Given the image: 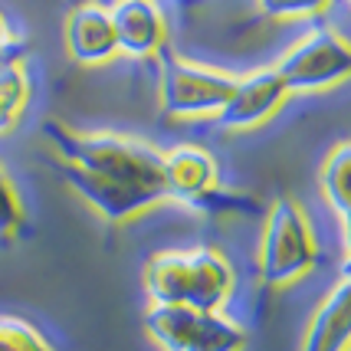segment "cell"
Wrapping results in <instances>:
<instances>
[{
  "instance_id": "4fadbf2b",
  "label": "cell",
  "mask_w": 351,
  "mask_h": 351,
  "mask_svg": "<svg viewBox=\"0 0 351 351\" xmlns=\"http://www.w3.org/2000/svg\"><path fill=\"white\" fill-rule=\"evenodd\" d=\"M27 102H30V73L23 60L3 62L0 66V135L20 122Z\"/></svg>"
},
{
  "instance_id": "30bf717a",
  "label": "cell",
  "mask_w": 351,
  "mask_h": 351,
  "mask_svg": "<svg viewBox=\"0 0 351 351\" xmlns=\"http://www.w3.org/2000/svg\"><path fill=\"white\" fill-rule=\"evenodd\" d=\"M230 289H233V269L217 250L200 246L194 253H187V299H184V306L200 308V312H217L227 302Z\"/></svg>"
},
{
  "instance_id": "2e32d148",
  "label": "cell",
  "mask_w": 351,
  "mask_h": 351,
  "mask_svg": "<svg viewBox=\"0 0 351 351\" xmlns=\"http://www.w3.org/2000/svg\"><path fill=\"white\" fill-rule=\"evenodd\" d=\"M20 223H23V207L16 197V187L7 178V171L0 168V240H14Z\"/></svg>"
},
{
  "instance_id": "8fae6325",
  "label": "cell",
  "mask_w": 351,
  "mask_h": 351,
  "mask_svg": "<svg viewBox=\"0 0 351 351\" xmlns=\"http://www.w3.org/2000/svg\"><path fill=\"white\" fill-rule=\"evenodd\" d=\"M66 46L76 62H102L108 60L115 46L112 14L102 3H82L66 20Z\"/></svg>"
},
{
  "instance_id": "ac0fdd59",
  "label": "cell",
  "mask_w": 351,
  "mask_h": 351,
  "mask_svg": "<svg viewBox=\"0 0 351 351\" xmlns=\"http://www.w3.org/2000/svg\"><path fill=\"white\" fill-rule=\"evenodd\" d=\"M10 60H20V43L14 40V30H10V23L3 20L0 14V66Z\"/></svg>"
},
{
  "instance_id": "7c38bea8",
  "label": "cell",
  "mask_w": 351,
  "mask_h": 351,
  "mask_svg": "<svg viewBox=\"0 0 351 351\" xmlns=\"http://www.w3.org/2000/svg\"><path fill=\"white\" fill-rule=\"evenodd\" d=\"M302 351H348V279L338 282L332 299L312 319Z\"/></svg>"
},
{
  "instance_id": "8992f818",
  "label": "cell",
  "mask_w": 351,
  "mask_h": 351,
  "mask_svg": "<svg viewBox=\"0 0 351 351\" xmlns=\"http://www.w3.org/2000/svg\"><path fill=\"white\" fill-rule=\"evenodd\" d=\"M60 174L76 187L82 197L89 200L92 207L108 220H125V217H135L138 210L158 204L161 197H168L161 187H145V184H125L106 174H95V171L76 168V165H66L60 161Z\"/></svg>"
},
{
  "instance_id": "ba28073f",
  "label": "cell",
  "mask_w": 351,
  "mask_h": 351,
  "mask_svg": "<svg viewBox=\"0 0 351 351\" xmlns=\"http://www.w3.org/2000/svg\"><path fill=\"white\" fill-rule=\"evenodd\" d=\"M289 95L286 82L279 79L276 69H263L256 76L237 82V89L230 95V102L220 112V128H250L260 125L279 102Z\"/></svg>"
},
{
  "instance_id": "7a4b0ae2",
  "label": "cell",
  "mask_w": 351,
  "mask_h": 351,
  "mask_svg": "<svg viewBox=\"0 0 351 351\" xmlns=\"http://www.w3.org/2000/svg\"><path fill=\"white\" fill-rule=\"evenodd\" d=\"M315 266V237L306 214L289 197H279L263 230L260 279L266 286H286Z\"/></svg>"
},
{
  "instance_id": "6da1fadb",
  "label": "cell",
  "mask_w": 351,
  "mask_h": 351,
  "mask_svg": "<svg viewBox=\"0 0 351 351\" xmlns=\"http://www.w3.org/2000/svg\"><path fill=\"white\" fill-rule=\"evenodd\" d=\"M46 135L53 138L66 165L95 171L125 184H145L165 191V154L148 148L145 141L122 135H79L62 125H46Z\"/></svg>"
},
{
  "instance_id": "277c9868",
  "label": "cell",
  "mask_w": 351,
  "mask_h": 351,
  "mask_svg": "<svg viewBox=\"0 0 351 351\" xmlns=\"http://www.w3.org/2000/svg\"><path fill=\"white\" fill-rule=\"evenodd\" d=\"M233 89L237 79L191 66L171 49H161V106L171 115H220Z\"/></svg>"
},
{
  "instance_id": "52a82bcc",
  "label": "cell",
  "mask_w": 351,
  "mask_h": 351,
  "mask_svg": "<svg viewBox=\"0 0 351 351\" xmlns=\"http://www.w3.org/2000/svg\"><path fill=\"white\" fill-rule=\"evenodd\" d=\"M115 46L132 56H154L165 49V16L152 0H115L108 7Z\"/></svg>"
},
{
  "instance_id": "e0dca14e",
  "label": "cell",
  "mask_w": 351,
  "mask_h": 351,
  "mask_svg": "<svg viewBox=\"0 0 351 351\" xmlns=\"http://www.w3.org/2000/svg\"><path fill=\"white\" fill-rule=\"evenodd\" d=\"M325 3H332V0H260L263 14H266V16H279V20L319 14Z\"/></svg>"
},
{
  "instance_id": "9c48e42d",
  "label": "cell",
  "mask_w": 351,
  "mask_h": 351,
  "mask_svg": "<svg viewBox=\"0 0 351 351\" xmlns=\"http://www.w3.org/2000/svg\"><path fill=\"white\" fill-rule=\"evenodd\" d=\"M165 191L168 197L191 200L197 207L210 191H217V161L197 145H181L165 154Z\"/></svg>"
},
{
  "instance_id": "3957f363",
  "label": "cell",
  "mask_w": 351,
  "mask_h": 351,
  "mask_svg": "<svg viewBox=\"0 0 351 351\" xmlns=\"http://www.w3.org/2000/svg\"><path fill=\"white\" fill-rule=\"evenodd\" d=\"M148 332L165 351H240L246 345L243 328L217 312H200L191 306L148 308Z\"/></svg>"
},
{
  "instance_id": "5bb4252c",
  "label": "cell",
  "mask_w": 351,
  "mask_h": 351,
  "mask_svg": "<svg viewBox=\"0 0 351 351\" xmlns=\"http://www.w3.org/2000/svg\"><path fill=\"white\" fill-rule=\"evenodd\" d=\"M348 174H351V152H348V145L341 141L335 152L328 154L325 171H322L325 197L335 204V210L341 214V220H348Z\"/></svg>"
},
{
  "instance_id": "9a60e30c",
  "label": "cell",
  "mask_w": 351,
  "mask_h": 351,
  "mask_svg": "<svg viewBox=\"0 0 351 351\" xmlns=\"http://www.w3.org/2000/svg\"><path fill=\"white\" fill-rule=\"evenodd\" d=\"M0 351H53L30 322L0 315Z\"/></svg>"
},
{
  "instance_id": "5b68a950",
  "label": "cell",
  "mask_w": 351,
  "mask_h": 351,
  "mask_svg": "<svg viewBox=\"0 0 351 351\" xmlns=\"http://www.w3.org/2000/svg\"><path fill=\"white\" fill-rule=\"evenodd\" d=\"M351 53L345 36L332 30H312L302 43L279 62V79L286 89H325L348 76Z\"/></svg>"
}]
</instances>
